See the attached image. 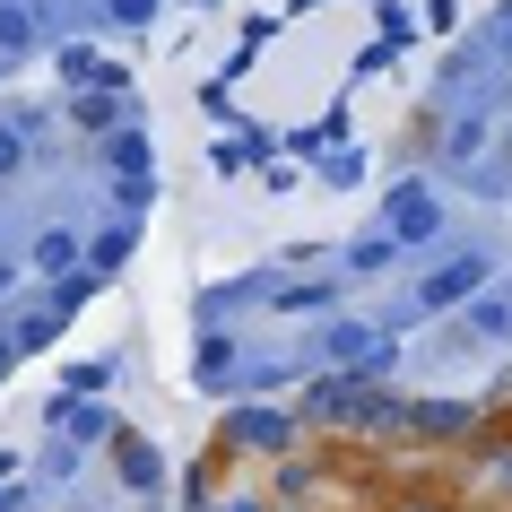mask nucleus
Returning <instances> with one entry per match:
<instances>
[{
    "instance_id": "f257e3e1",
    "label": "nucleus",
    "mask_w": 512,
    "mask_h": 512,
    "mask_svg": "<svg viewBox=\"0 0 512 512\" xmlns=\"http://www.w3.org/2000/svg\"><path fill=\"white\" fill-rule=\"evenodd\" d=\"M348 408H356V374L348 382H313V391H304V426H348Z\"/></svg>"
},
{
    "instance_id": "6e6552de",
    "label": "nucleus",
    "mask_w": 512,
    "mask_h": 512,
    "mask_svg": "<svg viewBox=\"0 0 512 512\" xmlns=\"http://www.w3.org/2000/svg\"><path fill=\"white\" fill-rule=\"evenodd\" d=\"M70 261H79V243L61 235V226H53V235H44V243H35V270H53V278H70Z\"/></svg>"
},
{
    "instance_id": "4468645a",
    "label": "nucleus",
    "mask_w": 512,
    "mask_h": 512,
    "mask_svg": "<svg viewBox=\"0 0 512 512\" xmlns=\"http://www.w3.org/2000/svg\"><path fill=\"white\" fill-rule=\"evenodd\" d=\"M365 339H374L365 322H339V330H330V356H365Z\"/></svg>"
},
{
    "instance_id": "2eb2a0df",
    "label": "nucleus",
    "mask_w": 512,
    "mask_h": 512,
    "mask_svg": "<svg viewBox=\"0 0 512 512\" xmlns=\"http://www.w3.org/2000/svg\"><path fill=\"white\" fill-rule=\"evenodd\" d=\"M113 18H148V0H113Z\"/></svg>"
},
{
    "instance_id": "1a4fd4ad",
    "label": "nucleus",
    "mask_w": 512,
    "mask_h": 512,
    "mask_svg": "<svg viewBox=\"0 0 512 512\" xmlns=\"http://www.w3.org/2000/svg\"><path fill=\"white\" fill-rule=\"evenodd\" d=\"M122 478H131V486H157V452H148L139 434H122Z\"/></svg>"
},
{
    "instance_id": "dca6fc26",
    "label": "nucleus",
    "mask_w": 512,
    "mask_h": 512,
    "mask_svg": "<svg viewBox=\"0 0 512 512\" xmlns=\"http://www.w3.org/2000/svg\"><path fill=\"white\" fill-rule=\"evenodd\" d=\"M9 356H18V339H0V374H9Z\"/></svg>"
},
{
    "instance_id": "7ed1b4c3",
    "label": "nucleus",
    "mask_w": 512,
    "mask_h": 512,
    "mask_svg": "<svg viewBox=\"0 0 512 512\" xmlns=\"http://www.w3.org/2000/svg\"><path fill=\"white\" fill-rule=\"evenodd\" d=\"M434 235V200L426 191H400V200H391V243H426Z\"/></svg>"
},
{
    "instance_id": "0eeeda50",
    "label": "nucleus",
    "mask_w": 512,
    "mask_h": 512,
    "mask_svg": "<svg viewBox=\"0 0 512 512\" xmlns=\"http://www.w3.org/2000/svg\"><path fill=\"white\" fill-rule=\"evenodd\" d=\"M87 261H96V270H122V261H131V226H105V235L87 243Z\"/></svg>"
},
{
    "instance_id": "9d476101",
    "label": "nucleus",
    "mask_w": 512,
    "mask_h": 512,
    "mask_svg": "<svg viewBox=\"0 0 512 512\" xmlns=\"http://www.w3.org/2000/svg\"><path fill=\"white\" fill-rule=\"evenodd\" d=\"M469 330H478V339H504V330H512V304H504V296L469 304Z\"/></svg>"
},
{
    "instance_id": "9b49d317",
    "label": "nucleus",
    "mask_w": 512,
    "mask_h": 512,
    "mask_svg": "<svg viewBox=\"0 0 512 512\" xmlns=\"http://www.w3.org/2000/svg\"><path fill=\"white\" fill-rule=\"evenodd\" d=\"M391 512H460V504L443 495V486H400V495H391Z\"/></svg>"
},
{
    "instance_id": "ddd939ff",
    "label": "nucleus",
    "mask_w": 512,
    "mask_h": 512,
    "mask_svg": "<svg viewBox=\"0 0 512 512\" xmlns=\"http://www.w3.org/2000/svg\"><path fill=\"white\" fill-rule=\"evenodd\" d=\"M18 165H27V131H18V122H0V174H18Z\"/></svg>"
},
{
    "instance_id": "f03ea898",
    "label": "nucleus",
    "mask_w": 512,
    "mask_h": 512,
    "mask_svg": "<svg viewBox=\"0 0 512 512\" xmlns=\"http://www.w3.org/2000/svg\"><path fill=\"white\" fill-rule=\"evenodd\" d=\"M400 417H408V408H400V400H382L374 382L356 374V408H348V426H356V434H382V426H400Z\"/></svg>"
},
{
    "instance_id": "20e7f679",
    "label": "nucleus",
    "mask_w": 512,
    "mask_h": 512,
    "mask_svg": "<svg viewBox=\"0 0 512 512\" xmlns=\"http://www.w3.org/2000/svg\"><path fill=\"white\" fill-rule=\"evenodd\" d=\"M478 278H486L478 261H452V270H434V278H426V304H460V296H478Z\"/></svg>"
},
{
    "instance_id": "39448f33",
    "label": "nucleus",
    "mask_w": 512,
    "mask_h": 512,
    "mask_svg": "<svg viewBox=\"0 0 512 512\" xmlns=\"http://www.w3.org/2000/svg\"><path fill=\"white\" fill-rule=\"evenodd\" d=\"M469 417H478L469 400H426L417 417H408V426H417V434H469Z\"/></svg>"
},
{
    "instance_id": "423d86ee",
    "label": "nucleus",
    "mask_w": 512,
    "mask_h": 512,
    "mask_svg": "<svg viewBox=\"0 0 512 512\" xmlns=\"http://www.w3.org/2000/svg\"><path fill=\"white\" fill-rule=\"evenodd\" d=\"M235 443H261V452H287V443H296V417H243V426H235Z\"/></svg>"
},
{
    "instance_id": "f8f14e48",
    "label": "nucleus",
    "mask_w": 512,
    "mask_h": 512,
    "mask_svg": "<svg viewBox=\"0 0 512 512\" xmlns=\"http://www.w3.org/2000/svg\"><path fill=\"white\" fill-rule=\"evenodd\" d=\"M35 44V18L27 9H0V53H27Z\"/></svg>"
}]
</instances>
